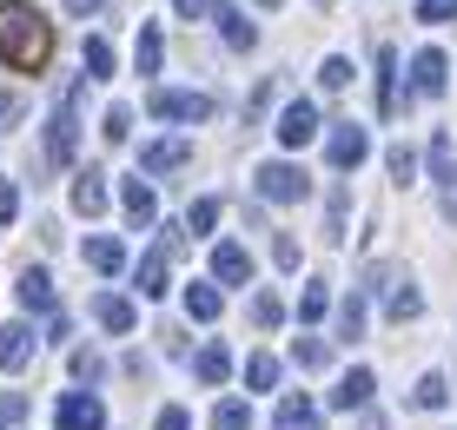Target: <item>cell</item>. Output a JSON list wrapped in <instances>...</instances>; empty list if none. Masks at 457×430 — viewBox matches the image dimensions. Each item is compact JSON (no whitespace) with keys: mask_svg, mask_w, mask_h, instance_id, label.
<instances>
[{"mask_svg":"<svg viewBox=\"0 0 457 430\" xmlns=\"http://www.w3.org/2000/svg\"><path fill=\"white\" fill-rule=\"evenodd\" d=\"M445 79H451V60L437 54V46H424V54L411 60V87L424 93V100H437V93H445Z\"/></svg>","mask_w":457,"mask_h":430,"instance_id":"8","label":"cell"},{"mask_svg":"<svg viewBox=\"0 0 457 430\" xmlns=\"http://www.w3.org/2000/svg\"><path fill=\"white\" fill-rule=\"evenodd\" d=\"M120 205H126V219H133V226H153V219H160V199H153V186L139 179V172L120 186Z\"/></svg>","mask_w":457,"mask_h":430,"instance_id":"12","label":"cell"},{"mask_svg":"<svg viewBox=\"0 0 457 430\" xmlns=\"http://www.w3.org/2000/svg\"><path fill=\"white\" fill-rule=\"evenodd\" d=\"M193 159V139H146L139 146V172H172Z\"/></svg>","mask_w":457,"mask_h":430,"instance_id":"7","label":"cell"},{"mask_svg":"<svg viewBox=\"0 0 457 430\" xmlns=\"http://www.w3.org/2000/svg\"><path fill=\"white\" fill-rule=\"evenodd\" d=\"M378 113H398V54L391 46H378Z\"/></svg>","mask_w":457,"mask_h":430,"instance_id":"15","label":"cell"},{"mask_svg":"<svg viewBox=\"0 0 457 430\" xmlns=\"http://www.w3.org/2000/svg\"><path fill=\"white\" fill-rule=\"evenodd\" d=\"M106 7V0H67V13H80V21H87V13H100Z\"/></svg>","mask_w":457,"mask_h":430,"instance_id":"48","label":"cell"},{"mask_svg":"<svg viewBox=\"0 0 457 430\" xmlns=\"http://www.w3.org/2000/svg\"><path fill=\"white\" fill-rule=\"evenodd\" d=\"M193 377H199V385H226V377H232V358H226V344H206V351L193 358Z\"/></svg>","mask_w":457,"mask_h":430,"instance_id":"21","label":"cell"},{"mask_svg":"<svg viewBox=\"0 0 457 430\" xmlns=\"http://www.w3.org/2000/svg\"><path fill=\"white\" fill-rule=\"evenodd\" d=\"M13 292H21V305H27V311H54V278H46L40 265H27Z\"/></svg>","mask_w":457,"mask_h":430,"instance_id":"16","label":"cell"},{"mask_svg":"<svg viewBox=\"0 0 457 430\" xmlns=\"http://www.w3.org/2000/svg\"><path fill=\"white\" fill-rule=\"evenodd\" d=\"M345 205H352V193H345V186H332V199H325V238H345Z\"/></svg>","mask_w":457,"mask_h":430,"instance_id":"29","label":"cell"},{"mask_svg":"<svg viewBox=\"0 0 457 430\" xmlns=\"http://www.w3.org/2000/svg\"><path fill=\"white\" fill-rule=\"evenodd\" d=\"M153 430H193V418H186L179 404H166V410H160V424H153Z\"/></svg>","mask_w":457,"mask_h":430,"instance_id":"45","label":"cell"},{"mask_svg":"<svg viewBox=\"0 0 457 430\" xmlns=\"http://www.w3.org/2000/svg\"><path fill=\"white\" fill-rule=\"evenodd\" d=\"M93 318H100L106 331H133V325H139V311L126 305V298H113V292H106V298H93Z\"/></svg>","mask_w":457,"mask_h":430,"instance_id":"22","label":"cell"},{"mask_svg":"<svg viewBox=\"0 0 457 430\" xmlns=\"http://www.w3.org/2000/svg\"><path fill=\"white\" fill-rule=\"evenodd\" d=\"M278 318H286V305H278L272 292H259V298H252V325H259V331H272Z\"/></svg>","mask_w":457,"mask_h":430,"instance_id":"37","label":"cell"},{"mask_svg":"<svg viewBox=\"0 0 457 430\" xmlns=\"http://www.w3.org/2000/svg\"><path fill=\"white\" fill-rule=\"evenodd\" d=\"M146 106H153V120H179V126L212 120V100H206V93H172V87H160Z\"/></svg>","mask_w":457,"mask_h":430,"instance_id":"4","label":"cell"},{"mask_svg":"<svg viewBox=\"0 0 457 430\" xmlns=\"http://www.w3.org/2000/svg\"><path fill=\"white\" fill-rule=\"evenodd\" d=\"M13 212H21V193H13V186L0 179V226H13Z\"/></svg>","mask_w":457,"mask_h":430,"instance_id":"46","label":"cell"},{"mask_svg":"<svg viewBox=\"0 0 457 430\" xmlns=\"http://www.w3.org/2000/svg\"><path fill=\"white\" fill-rule=\"evenodd\" d=\"M365 430H391V424H385V418H365Z\"/></svg>","mask_w":457,"mask_h":430,"instance_id":"49","label":"cell"},{"mask_svg":"<svg viewBox=\"0 0 457 430\" xmlns=\"http://www.w3.org/2000/svg\"><path fill=\"white\" fill-rule=\"evenodd\" d=\"M252 186H259V199H272V205H292V199L312 193V179L292 166V159H265V166L252 172Z\"/></svg>","mask_w":457,"mask_h":430,"instance_id":"2","label":"cell"},{"mask_svg":"<svg viewBox=\"0 0 457 430\" xmlns=\"http://www.w3.org/2000/svg\"><path fill=\"white\" fill-rule=\"evenodd\" d=\"M371 391H378V377L365 371V364H358L352 377H338V391H332V404L338 410H371Z\"/></svg>","mask_w":457,"mask_h":430,"instance_id":"13","label":"cell"},{"mask_svg":"<svg viewBox=\"0 0 457 430\" xmlns=\"http://www.w3.org/2000/svg\"><path fill=\"white\" fill-rule=\"evenodd\" d=\"M259 7H278V0H259Z\"/></svg>","mask_w":457,"mask_h":430,"instance_id":"50","label":"cell"},{"mask_svg":"<svg viewBox=\"0 0 457 430\" xmlns=\"http://www.w3.org/2000/svg\"><path fill=\"white\" fill-rule=\"evenodd\" d=\"M325 7H332V0H325Z\"/></svg>","mask_w":457,"mask_h":430,"instance_id":"51","label":"cell"},{"mask_svg":"<svg viewBox=\"0 0 457 430\" xmlns=\"http://www.w3.org/2000/svg\"><path fill=\"white\" fill-rule=\"evenodd\" d=\"M272 259H278V272H298V238H292V232L272 238Z\"/></svg>","mask_w":457,"mask_h":430,"instance_id":"40","label":"cell"},{"mask_svg":"<svg viewBox=\"0 0 457 430\" xmlns=\"http://www.w3.org/2000/svg\"><path fill=\"white\" fill-rule=\"evenodd\" d=\"M160 54H166V40H160V27L146 21V27H139V46H133V67L139 73H160Z\"/></svg>","mask_w":457,"mask_h":430,"instance_id":"24","label":"cell"},{"mask_svg":"<svg viewBox=\"0 0 457 430\" xmlns=\"http://www.w3.org/2000/svg\"><path fill=\"white\" fill-rule=\"evenodd\" d=\"M418 21H431V27L457 21V0H418Z\"/></svg>","mask_w":457,"mask_h":430,"instance_id":"38","label":"cell"},{"mask_svg":"<svg viewBox=\"0 0 457 430\" xmlns=\"http://www.w3.org/2000/svg\"><path fill=\"white\" fill-rule=\"evenodd\" d=\"M451 166H457V153H451V133H437V139H431V172L445 179Z\"/></svg>","mask_w":457,"mask_h":430,"instance_id":"41","label":"cell"},{"mask_svg":"<svg viewBox=\"0 0 457 430\" xmlns=\"http://www.w3.org/2000/svg\"><path fill=\"white\" fill-rule=\"evenodd\" d=\"M172 7H179V21H199V13H206L212 0H172Z\"/></svg>","mask_w":457,"mask_h":430,"instance_id":"47","label":"cell"},{"mask_svg":"<svg viewBox=\"0 0 457 430\" xmlns=\"http://www.w3.org/2000/svg\"><path fill=\"white\" fill-rule=\"evenodd\" d=\"M21 418H27V397H21V391H0V430L21 424Z\"/></svg>","mask_w":457,"mask_h":430,"instance_id":"42","label":"cell"},{"mask_svg":"<svg viewBox=\"0 0 457 430\" xmlns=\"http://www.w3.org/2000/svg\"><path fill=\"white\" fill-rule=\"evenodd\" d=\"M212 226H219V199H199L193 212H186V238H206Z\"/></svg>","mask_w":457,"mask_h":430,"instance_id":"32","label":"cell"},{"mask_svg":"<svg viewBox=\"0 0 457 430\" xmlns=\"http://www.w3.org/2000/svg\"><path fill=\"white\" fill-rule=\"evenodd\" d=\"M312 139H319V106L312 100H292L286 113H278V146H312Z\"/></svg>","mask_w":457,"mask_h":430,"instance_id":"5","label":"cell"},{"mask_svg":"<svg viewBox=\"0 0 457 430\" xmlns=\"http://www.w3.org/2000/svg\"><path fill=\"white\" fill-rule=\"evenodd\" d=\"M212 430H252V404H239V397H226V404L212 410Z\"/></svg>","mask_w":457,"mask_h":430,"instance_id":"28","label":"cell"},{"mask_svg":"<svg viewBox=\"0 0 457 430\" xmlns=\"http://www.w3.org/2000/svg\"><path fill=\"white\" fill-rule=\"evenodd\" d=\"M73 146H80V120H73V106H60V113L46 120V153H54L60 166H67V159H73Z\"/></svg>","mask_w":457,"mask_h":430,"instance_id":"11","label":"cell"},{"mask_svg":"<svg viewBox=\"0 0 457 430\" xmlns=\"http://www.w3.org/2000/svg\"><path fill=\"white\" fill-rule=\"evenodd\" d=\"M80 73H87V79H106V73H113V46H106V40H87V46H80Z\"/></svg>","mask_w":457,"mask_h":430,"instance_id":"26","label":"cell"},{"mask_svg":"<svg viewBox=\"0 0 457 430\" xmlns=\"http://www.w3.org/2000/svg\"><path fill=\"white\" fill-rule=\"evenodd\" d=\"M87 265L113 278V272H126V245H120V238H87Z\"/></svg>","mask_w":457,"mask_h":430,"instance_id":"19","label":"cell"},{"mask_svg":"<svg viewBox=\"0 0 457 430\" xmlns=\"http://www.w3.org/2000/svg\"><path fill=\"white\" fill-rule=\"evenodd\" d=\"M292 358L305 364V371H325V364H332V344H325V338H298V344H292Z\"/></svg>","mask_w":457,"mask_h":430,"instance_id":"31","label":"cell"},{"mask_svg":"<svg viewBox=\"0 0 457 430\" xmlns=\"http://www.w3.org/2000/svg\"><path fill=\"white\" fill-rule=\"evenodd\" d=\"M54 418H60V430H106V404H100V397H80V391H73V397H60Z\"/></svg>","mask_w":457,"mask_h":430,"instance_id":"6","label":"cell"},{"mask_svg":"<svg viewBox=\"0 0 457 430\" xmlns=\"http://www.w3.org/2000/svg\"><path fill=\"white\" fill-rule=\"evenodd\" d=\"M445 397H451V377H445V371H431V377H418L411 404H418V410H445Z\"/></svg>","mask_w":457,"mask_h":430,"instance_id":"25","label":"cell"},{"mask_svg":"<svg viewBox=\"0 0 457 430\" xmlns=\"http://www.w3.org/2000/svg\"><path fill=\"white\" fill-rule=\"evenodd\" d=\"M73 212H87V219H100L106 212V179H100V172H80V179H73Z\"/></svg>","mask_w":457,"mask_h":430,"instance_id":"17","label":"cell"},{"mask_svg":"<svg viewBox=\"0 0 457 430\" xmlns=\"http://www.w3.org/2000/svg\"><path fill=\"white\" fill-rule=\"evenodd\" d=\"M219 305H226V298H219V285H186V318L212 325V318H219Z\"/></svg>","mask_w":457,"mask_h":430,"instance_id":"23","label":"cell"},{"mask_svg":"<svg viewBox=\"0 0 457 430\" xmlns=\"http://www.w3.org/2000/svg\"><path fill=\"white\" fill-rule=\"evenodd\" d=\"M325 305H332V298H325V285H305V292H298V318H305V325H319Z\"/></svg>","mask_w":457,"mask_h":430,"instance_id":"36","label":"cell"},{"mask_svg":"<svg viewBox=\"0 0 457 430\" xmlns=\"http://www.w3.org/2000/svg\"><path fill=\"white\" fill-rule=\"evenodd\" d=\"M338 338H365V298H345V305H338Z\"/></svg>","mask_w":457,"mask_h":430,"instance_id":"30","label":"cell"},{"mask_svg":"<svg viewBox=\"0 0 457 430\" xmlns=\"http://www.w3.org/2000/svg\"><path fill=\"white\" fill-rule=\"evenodd\" d=\"M212 278H219V285H252V252L226 238V245L212 252Z\"/></svg>","mask_w":457,"mask_h":430,"instance_id":"10","label":"cell"},{"mask_svg":"<svg viewBox=\"0 0 457 430\" xmlns=\"http://www.w3.org/2000/svg\"><path fill=\"white\" fill-rule=\"evenodd\" d=\"M100 133H106V139H113V146H120V139L133 133V106H113V113H106V126H100Z\"/></svg>","mask_w":457,"mask_h":430,"instance_id":"39","label":"cell"},{"mask_svg":"<svg viewBox=\"0 0 457 430\" xmlns=\"http://www.w3.org/2000/svg\"><path fill=\"white\" fill-rule=\"evenodd\" d=\"M245 385H252V391H272V385H278V358H265V351H259V358L245 364Z\"/></svg>","mask_w":457,"mask_h":430,"instance_id":"34","label":"cell"},{"mask_svg":"<svg viewBox=\"0 0 457 430\" xmlns=\"http://www.w3.org/2000/svg\"><path fill=\"white\" fill-rule=\"evenodd\" d=\"M385 166H391V179H398V186H411V179H418V153H411V146H391V153H385Z\"/></svg>","mask_w":457,"mask_h":430,"instance_id":"33","label":"cell"},{"mask_svg":"<svg viewBox=\"0 0 457 430\" xmlns=\"http://www.w3.org/2000/svg\"><path fill=\"white\" fill-rule=\"evenodd\" d=\"M34 331L27 325H0V371H27V364H34Z\"/></svg>","mask_w":457,"mask_h":430,"instance_id":"9","label":"cell"},{"mask_svg":"<svg viewBox=\"0 0 457 430\" xmlns=\"http://www.w3.org/2000/svg\"><path fill=\"white\" fill-rule=\"evenodd\" d=\"M437 205H445V219L457 226V166L445 172V179H437Z\"/></svg>","mask_w":457,"mask_h":430,"instance_id":"43","label":"cell"},{"mask_svg":"<svg viewBox=\"0 0 457 430\" xmlns=\"http://www.w3.org/2000/svg\"><path fill=\"white\" fill-rule=\"evenodd\" d=\"M73 377H87V385H100V377H106V364L93 358V351H73Z\"/></svg>","mask_w":457,"mask_h":430,"instance_id":"44","label":"cell"},{"mask_svg":"<svg viewBox=\"0 0 457 430\" xmlns=\"http://www.w3.org/2000/svg\"><path fill=\"white\" fill-rule=\"evenodd\" d=\"M325 159H332L338 172L365 166V159H371V133H365L358 120H338V126H332V139H325Z\"/></svg>","mask_w":457,"mask_h":430,"instance_id":"3","label":"cell"},{"mask_svg":"<svg viewBox=\"0 0 457 430\" xmlns=\"http://www.w3.org/2000/svg\"><path fill=\"white\" fill-rule=\"evenodd\" d=\"M418 311H424V292H418L411 278H398V292H391V318L404 325V318H418Z\"/></svg>","mask_w":457,"mask_h":430,"instance_id":"27","label":"cell"},{"mask_svg":"<svg viewBox=\"0 0 457 430\" xmlns=\"http://www.w3.org/2000/svg\"><path fill=\"white\" fill-rule=\"evenodd\" d=\"M319 87H325V93H345V87H352V60H338V54H332V60L319 67Z\"/></svg>","mask_w":457,"mask_h":430,"instance_id":"35","label":"cell"},{"mask_svg":"<svg viewBox=\"0 0 457 430\" xmlns=\"http://www.w3.org/2000/svg\"><path fill=\"white\" fill-rule=\"evenodd\" d=\"M0 60L13 73H40L54 60V27L40 21V7L27 0H0Z\"/></svg>","mask_w":457,"mask_h":430,"instance_id":"1","label":"cell"},{"mask_svg":"<svg viewBox=\"0 0 457 430\" xmlns=\"http://www.w3.org/2000/svg\"><path fill=\"white\" fill-rule=\"evenodd\" d=\"M206 13L219 21V34H226V46H252V40H259V34H252V21H245L239 7H232V0H219V7H206Z\"/></svg>","mask_w":457,"mask_h":430,"instance_id":"18","label":"cell"},{"mask_svg":"<svg viewBox=\"0 0 457 430\" xmlns=\"http://www.w3.org/2000/svg\"><path fill=\"white\" fill-rule=\"evenodd\" d=\"M133 278H139V298H166V252L153 245L146 259H139V272H133Z\"/></svg>","mask_w":457,"mask_h":430,"instance_id":"20","label":"cell"},{"mask_svg":"<svg viewBox=\"0 0 457 430\" xmlns=\"http://www.w3.org/2000/svg\"><path fill=\"white\" fill-rule=\"evenodd\" d=\"M272 430H319V404H312V397H278Z\"/></svg>","mask_w":457,"mask_h":430,"instance_id":"14","label":"cell"}]
</instances>
